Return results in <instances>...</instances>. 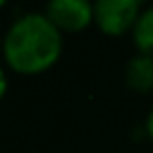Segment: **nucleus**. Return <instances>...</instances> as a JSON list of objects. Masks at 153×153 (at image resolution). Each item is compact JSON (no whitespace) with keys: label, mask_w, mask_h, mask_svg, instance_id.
Listing matches in <instances>:
<instances>
[{"label":"nucleus","mask_w":153,"mask_h":153,"mask_svg":"<svg viewBox=\"0 0 153 153\" xmlns=\"http://www.w3.org/2000/svg\"><path fill=\"white\" fill-rule=\"evenodd\" d=\"M61 48L63 41L59 27L48 18V14L38 11H29L16 18L2 41L7 63L25 74L43 72L50 68L59 59Z\"/></svg>","instance_id":"obj_1"},{"label":"nucleus","mask_w":153,"mask_h":153,"mask_svg":"<svg viewBox=\"0 0 153 153\" xmlns=\"http://www.w3.org/2000/svg\"><path fill=\"white\" fill-rule=\"evenodd\" d=\"M95 20L106 34H122L133 27L140 11L137 0H97L95 5Z\"/></svg>","instance_id":"obj_2"},{"label":"nucleus","mask_w":153,"mask_h":153,"mask_svg":"<svg viewBox=\"0 0 153 153\" xmlns=\"http://www.w3.org/2000/svg\"><path fill=\"white\" fill-rule=\"evenodd\" d=\"M48 18L59 29H83L95 18V7L88 0H52L45 7Z\"/></svg>","instance_id":"obj_3"},{"label":"nucleus","mask_w":153,"mask_h":153,"mask_svg":"<svg viewBox=\"0 0 153 153\" xmlns=\"http://www.w3.org/2000/svg\"><path fill=\"white\" fill-rule=\"evenodd\" d=\"M126 83L133 90L149 92L153 90V54H135L126 63Z\"/></svg>","instance_id":"obj_4"},{"label":"nucleus","mask_w":153,"mask_h":153,"mask_svg":"<svg viewBox=\"0 0 153 153\" xmlns=\"http://www.w3.org/2000/svg\"><path fill=\"white\" fill-rule=\"evenodd\" d=\"M133 38H135V45L140 48V52L153 54V5L146 7L137 16V20L133 25Z\"/></svg>","instance_id":"obj_5"},{"label":"nucleus","mask_w":153,"mask_h":153,"mask_svg":"<svg viewBox=\"0 0 153 153\" xmlns=\"http://www.w3.org/2000/svg\"><path fill=\"white\" fill-rule=\"evenodd\" d=\"M5 92H7V74H5V70L0 68V99H2Z\"/></svg>","instance_id":"obj_6"},{"label":"nucleus","mask_w":153,"mask_h":153,"mask_svg":"<svg viewBox=\"0 0 153 153\" xmlns=\"http://www.w3.org/2000/svg\"><path fill=\"white\" fill-rule=\"evenodd\" d=\"M146 133L151 135V140H153V108H151V113H149V117H146Z\"/></svg>","instance_id":"obj_7"},{"label":"nucleus","mask_w":153,"mask_h":153,"mask_svg":"<svg viewBox=\"0 0 153 153\" xmlns=\"http://www.w3.org/2000/svg\"><path fill=\"white\" fill-rule=\"evenodd\" d=\"M0 7H2V0H0Z\"/></svg>","instance_id":"obj_8"},{"label":"nucleus","mask_w":153,"mask_h":153,"mask_svg":"<svg viewBox=\"0 0 153 153\" xmlns=\"http://www.w3.org/2000/svg\"><path fill=\"white\" fill-rule=\"evenodd\" d=\"M0 45H2V38H0Z\"/></svg>","instance_id":"obj_9"}]
</instances>
